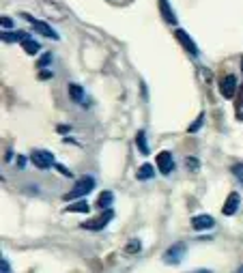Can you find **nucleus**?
I'll return each instance as SVG.
<instances>
[{"label": "nucleus", "mask_w": 243, "mask_h": 273, "mask_svg": "<svg viewBox=\"0 0 243 273\" xmlns=\"http://www.w3.org/2000/svg\"><path fill=\"white\" fill-rule=\"evenodd\" d=\"M93 187H95L93 176H82V179H78V183L73 185V189L65 194V200H78V198H82V196L91 194Z\"/></svg>", "instance_id": "obj_1"}, {"label": "nucleus", "mask_w": 243, "mask_h": 273, "mask_svg": "<svg viewBox=\"0 0 243 273\" xmlns=\"http://www.w3.org/2000/svg\"><path fill=\"white\" fill-rule=\"evenodd\" d=\"M187 254V243L185 241H179L174 243V245H170L168 250L164 252V263L166 265H179L183 258H185Z\"/></svg>", "instance_id": "obj_2"}, {"label": "nucleus", "mask_w": 243, "mask_h": 273, "mask_svg": "<svg viewBox=\"0 0 243 273\" xmlns=\"http://www.w3.org/2000/svg\"><path fill=\"white\" fill-rule=\"evenodd\" d=\"M22 17H24V20H28V22H31L35 31H37V33H41V34H43V37L52 39V41H58V34L54 33V28H52L50 24H45V22L37 20V17H33L31 13H22Z\"/></svg>", "instance_id": "obj_3"}, {"label": "nucleus", "mask_w": 243, "mask_h": 273, "mask_svg": "<svg viewBox=\"0 0 243 273\" xmlns=\"http://www.w3.org/2000/svg\"><path fill=\"white\" fill-rule=\"evenodd\" d=\"M31 162L37 166L39 170H47V168H52V166H56L54 164V155H52L50 151H33Z\"/></svg>", "instance_id": "obj_4"}, {"label": "nucleus", "mask_w": 243, "mask_h": 273, "mask_svg": "<svg viewBox=\"0 0 243 273\" xmlns=\"http://www.w3.org/2000/svg\"><path fill=\"white\" fill-rule=\"evenodd\" d=\"M112 217H114V211L108 209V211H104L99 217L91 219V222H84V224H82V228H86V230H102V228H105L112 222Z\"/></svg>", "instance_id": "obj_5"}, {"label": "nucleus", "mask_w": 243, "mask_h": 273, "mask_svg": "<svg viewBox=\"0 0 243 273\" xmlns=\"http://www.w3.org/2000/svg\"><path fill=\"white\" fill-rule=\"evenodd\" d=\"M220 93L224 99H233L237 95V78L235 75H224L220 80Z\"/></svg>", "instance_id": "obj_6"}, {"label": "nucleus", "mask_w": 243, "mask_h": 273, "mask_svg": "<svg viewBox=\"0 0 243 273\" xmlns=\"http://www.w3.org/2000/svg\"><path fill=\"white\" fill-rule=\"evenodd\" d=\"M174 37L179 39V43H181L183 47H185L189 54H198V52H200V50H198V45L194 43V39L187 34V31H183V28H176V31H174Z\"/></svg>", "instance_id": "obj_7"}, {"label": "nucleus", "mask_w": 243, "mask_h": 273, "mask_svg": "<svg viewBox=\"0 0 243 273\" xmlns=\"http://www.w3.org/2000/svg\"><path fill=\"white\" fill-rule=\"evenodd\" d=\"M157 168L162 174H170V172L174 170V159H173V153L164 151L157 155Z\"/></svg>", "instance_id": "obj_8"}, {"label": "nucleus", "mask_w": 243, "mask_h": 273, "mask_svg": "<svg viewBox=\"0 0 243 273\" xmlns=\"http://www.w3.org/2000/svg\"><path fill=\"white\" fill-rule=\"evenodd\" d=\"M239 205H241V196L237 194V192H233V194H230L228 198H226V205L222 206V213H224V215H228V217L235 215V213L239 211Z\"/></svg>", "instance_id": "obj_9"}, {"label": "nucleus", "mask_w": 243, "mask_h": 273, "mask_svg": "<svg viewBox=\"0 0 243 273\" xmlns=\"http://www.w3.org/2000/svg\"><path fill=\"white\" fill-rule=\"evenodd\" d=\"M215 226V219L211 215H194L192 217V228L194 230H209Z\"/></svg>", "instance_id": "obj_10"}, {"label": "nucleus", "mask_w": 243, "mask_h": 273, "mask_svg": "<svg viewBox=\"0 0 243 273\" xmlns=\"http://www.w3.org/2000/svg\"><path fill=\"white\" fill-rule=\"evenodd\" d=\"M112 203H114V194H112V192H102L97 196V200H95V206L102 209V211H108L112 206Z\"/></svg>", "instance_id": "obj_11"}, {"label": "nucleus", "mask_w": 243, "mask_h": 273, "mask_svg": "<svg viewBox=\"0 0 243 273\" xmlns=\"http://www.w3.org/2000/svg\"><path fill=\"white\" fill-rule=\"evenodd\" d=\"M159 11H162L164 20L168 24H176V15H174V11H173V7H170L168 0H159Z\"/></svg>", "instance_id": "obj_12"}, {"label": "nucleus", "mask_w": 243, "mask_h": 273, "mask_svg": "<svg viewBox=\"0 0 243 273\" xmlns=\"http://www.w3.org/2000/svg\"><path fill=\"white\" fill-rule=\"evenodd\" d=\"M28 39L26 31H13V33H2V41L4 43H15V41H24Z\"/></svg>", "instance_id": "obj_13"}, {"label": "nucleus", "mask_w": 243, "mask_h": 273, "mask_svg": "<svg viewBox=\"0 0 243 273\" xmlns=\"http://www.w3.org/2000/svg\"><path fill=\"white\" fill-rule=\"evenodd\" d=\"M136 176H138L140 181H149V179L155 176V170H153L151 164H142L140 168H138V172H136Z\"/></svg>", "instance_id": "obj_14"}, {"label": "nucleus", "mask_w": 243, "mask_h": 273, "mask_svg": "<svg viewBox=\"0 0 243 273\" xmlns=\"http://www.w3.org/2000/svg\"><path fill=\"white\" fill-rule=\"evenodd\" d=\"M65 211H67V213H88V211H91V206H88L86 200H75V203L69 205Z\"/></svg>", "instance_id": "obj_15"}, {"label": "nucleus", "mask_w": 243, "mask_h": 273, "mask_svg": "<svg viewBox=\"0 0 243 273\" xmlns=\"http://www.w3.org/2000/svg\"><path fill=\"white\" fill-rule=\"evenodd\" d=\"M69 97L73 99L75 103L82 102V99H84V88H82L80 84H75V82H71L69 84Z\"/></svg>", "instance_id": "obj_16"}, {"label": "nucleus", "mask_w": 243, "mask_h": 273, "mask_svg": "<svg viewBox=\"0 0 243 273\" xmlns=\"http://www.w3.org/2000/svg\"><path fill=\"white\" fill-rule=\"evenodd\" d=\"M136 144H138V148H140V153L142 155H149V142H146V134L144 132H138L136 134Z\"/></svg>", "instance_id": "obj_17"}, {"label": "nucleus", "mask_w": 243, "mask_h": 273, "mask_svg": "<svg viewBox=\"0 0 243 273\" xmlns=\"http://www.w3.org/2000/svg\"><path fill=\"white\" fill-rule=\"evenodd\" d=\"M22 47H24V52H26V54H31V56H33V54H37V52L41 50V45H39L35 39H31V37L22 41Z\"/></svg>", "instance_id": "obj_18"}, {"label": "nucleus", "mask_w": 243, "mask_h": 273, "mask_svg": "<svg viewBox=\"0 0 243 273\" xmlns=\"http://www.w3.org/2000/svg\"><path fill=\"white\" fill-rule=\"evenodd\" d=\"M203 123H205V112H200V114H198V118H196V121H194V123H192V125H189V127H187V132H189V134H196V132H198V129H200V127H203Z\"/></svg>", "instance_id": "obj_19"}, {"label": "nucleus", "mask_w": 243, "mask_h": 273, "mask_svg": "<svg viewBox=\"0 0 243 273\" xmlns=\"http://www.w3.org/2000/svg\"><path fill=\"white\" fill-rule=\"evenodd\" d=\"M125 252L127 254H138L140 252V239H132V241H129L127 245H125Z\"/></svg>", "instance_id": "obj_20"}, {"label": "nucleus", "mask_w": 243, "mask_h": 273, "mask_svg": "<svg viewBox=\"0 0 243 273\" xmlns=\"http://www.w3.org/2000/svg\"><path fill=\"white\" fill-rule=\"evenodd\" d=\"M233 174L243 183V164H235L233 166Z\"/></svg>", "instance_id": "obj_21"}, {"label": "nucleus", "mask_w": 243, "mask_h": 273, "mask_svg": "<svg viewBox=\"0 0 243 273\" xmlns=\"http://www.w3.org/2000/svg\"><path fill=\"white\" fill-rule=\"evenodd\" d=\"M185 164H187V168H192V170H198L200 168V162H198V159H194V157H187Z\"/></svg>", "instance_id": "obj_22"}, {"label": "nucleus", "mask_w": 243, "mask_h": 273, "mask_svg": "<svg viewBox=\"0 0 243 273\" xmlns=\"http://www.w3.org/2000/svg\"><path fill=\"white\" fill-rule=\"evenodd\" d=\"M50 61H52V54H45L43 58H41V61L37 63V67H41V69H43V67H47V65H50Z\"/></svg>", "instance_id": "obj_23"}, {"label": "nucleus", "mask_w": 243, "mask_h": 273, "mask_svg": "<svg viewBox=\"0 0 243 273\" xmlns=\"http://www.w3.org/2000/svg\"><path fill=\"white\" fill-rule=\"evenodd\" d=\"M0 271H2V273H11V267H9V263H7V258L0 260Z\"/></svg>", "instance_id": "obj_24"}, {"label": "nucleus", "mask_w": 243, "mask_h": 273, "mask_svg": "<svg viewBox=\"0 0 243 273\" xmlns=\"http://www.w3.org/2000/svg\"><path fill=\"white\" fill-rule=\"evenodd\" d=\"M0 24H2V28H11V26H13V20H11V17H7V15H2Z\"/></svg>", "instance_id": "obj_25"}, {"label": "nucleus", "mask_w": 243, "mask_h": 273, "mask_svg": "<svg viewBox=\"0 0 243 273\" xmlns=\"http://www.w3.org/2000/svg\"><path fill=\"white\" fill-rule=\"evenodd\" d=\"M54 168H56L58 172H61V174H65V176H71V172H69L67 168H65V166H61V164H56V166H54Z\"/></svg>", "instance_id": "obj_26"}, {"label": "nucleus", "mask_w": 243, "mask_h": 273, "mask_svg": "<svg viewBox=\"0 0 243 273\" xmlns=\"http://www.w3.org/2000/svg\"><path fill=\"white\" fill-rule=\"evenodd\" d=\"M58 134H69V127L67 125H58Z\"/></svg>", "instance_id": "obj_27"}, {"label": "nucleus", "mask_w": 243, "mask_h": 273, "mask_svg": "<svg viewBox=\"0 0 243 273\" xmlns=\"http://www.w3.org/2000/svg\"><path fill=\"white\" fill-rule=\"evenodd\" d=\"M24 166H26V157H20L17 159V168H24Z\"/></svg>", "instance_id": "obj_28"}, {"label": "nucleus", "mask_w": 243, "mask_h": 273, "mask_svg": "<svg viewBox=\"0 0 243 273\" xmlns=\"http://www.w3.org/2000/svg\"><path fill=\"white\" fill-rule=\"evenodd\" d=\"M39 78H41V80H43V78H52V73H50V71H41Z\"/></svg>", "instance_id": "obj_29"}, {"label": "nucleus", "mask_w": 243, "mask_h": 273, "mask_svg": "<svg viewBox=\"0 0 243 273\" xmlns=\"http://www.w3.org/2000/svg\"><path fill=\"white\" fill-rule=\"evenodd\" d=\"M13 159V151H7V155H4V162H11Z\"/></svg>", "instance_id": "obj_30"}, {"label": "nucleus", "mask_w": 243, "mask_h": 273, "mask_svg": "<svg viewBox=\"0 0 243 273\" xmlns=\"http://www.w3.org/2000/svg\"><path fill=\"white\" fill-rule=\"evenodd\" d=\"M189 273H211L209 269H198V271H189Z\"/></svg>", "instance_id": "obj_31"}, {"label": "nucleus", "mask_w": 243, "mask_h": 273, "mask_svg": "<svg viewBox=\"0 0 243 273\" xmlns=\"http://www.w3.org/2000/svg\"><path fill=\"white\" fill-rule=\"evenodd\" d=\"M235 273H243V265H241V267H239V269H237Z\"/></svg>", "instance_id": "obj_32"}, {"label": "nucleus", "mask_w": 243, "mask_h": 273, "mask_svg": "<svg viewBox=\"0 0 243 273\" xmlns=\"http://www.w3.org/2000/svg\"><path fill=\"white\" fill-rule=\"evenodd\" d=\"M241 69H243V58H241Z\"/></svg>", "instance_id": "obj_33"}]
</instances>
